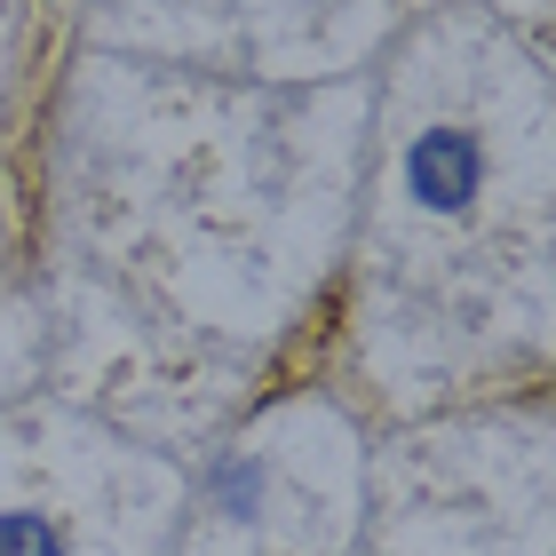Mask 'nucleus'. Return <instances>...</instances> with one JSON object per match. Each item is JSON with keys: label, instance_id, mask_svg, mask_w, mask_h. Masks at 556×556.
Returning <instances> with one entry per match:
<instances>
[{"label": "nucleus", "instance_id": "nucleus-3", "mask_svg": "<svg viewBox=\"0 0 556 556\" xmlns=\"http://www.w3.org/2000/svg\"><path fill=\"white\" fill-rule=\"evenodd\" d=\"M215 493H223V509H231V517H255V501H263V462H223Z\"/></svg>", "mask_w": 556, "mask_h": 556}, {"label": "nucleus", "instance_id": "nucleus-2", "mask_svg": "<svg viewBox=\"0 0 556 556\" xmlns=\"http://www.w3.org/2000/svg\"><path fill=\"white\" fill-rule=\"evenodd\" d=\"M0 556H64V533L33 509H9L0 517Z\"/></svg>", "mask_w": 556, "mask_h": 556}, {"label": "nucleus", "instance_id": "nucleus-1", "mask_svg": "<svg viewBox=\"0 0 556 556\" xmlns=\"http://www.w3.org/2000/svg\"><path fill=\"white\" fill-rule=\"evenodd\" d=\"M477 175H485V151H477V136L462 128H429L414 151H406V184L429 215H462L477 199Z\"/></svg>", "mask_w": 556, "mask_h": 556}]
</instances>
